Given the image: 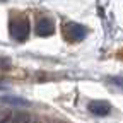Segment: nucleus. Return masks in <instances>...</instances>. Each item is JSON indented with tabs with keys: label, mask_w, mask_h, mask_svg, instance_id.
Masks as SVG:
<instances>
[{
	"label": "nucleus",
	"mask_w": 123,
	"mask_h": 123,
	"mask_svg": "<svg viewBox=\"0 0 123 123\" xmlns=\"http://www.w3.org/2000/svg\"><path fill=\"white\" fill-rule=\"evenodd\" d=\"M0 103H4V104H9V106H26L27 101L22 99V98H17V96H0Z\"/></svg>",
	"instance_id": "nucleus-5"
},
{
	"label": "nucleus",
	"mask_w": 123,
	"mask_h": 123,
	"mask_svg": "<svg viewBox=\"0 0 123 123\" xmlns=\"http://www.w3.org/2000/svg\"><path fill=\"white\" fill-rule=\"evenodd\" d=\"M10 67H12L10 60H9V58H4V56H0V70H9Z\"/></svg>",
	"instance_id": "nucleus-6"
},
{
	"label": "nucleus",
	"mask_w": 123,
	"mask_h": 123,
	"mask_svg": "<svg viewBox=\"0 0 123 123\" xmlns=\"http://www.w3.org/2000/svg\"><path fill=\"white\" fill-rule=\"evenodd\" d=\"M63 34L68 41H82L87 36V29L79 22H67L63 26Z\"/></svg>",
	"instance_id": "nucleus-2"
},
{
	"label": "nucleus",
	"mask_w": 123,
	"mask_h": 123,
	"mask_svg": "<svg viewBox=\"0 0 123 123\" xmlns=\"http://www.w3.org/2000/svg\"><path fill=\"white\" fill-rule=\"evenodd\" d=\"M2 89H7V86H5V84H2V82H0V91H2Z\"/></svg>",
	"instance_id": "nucleus-7"
},
{
	"label": "nucleus",
	"mask_w": 123,
	"mask_h": 123,
	"mask_svg": "<svg viewBox=\"0 0 123 123\" xmlns=\"http://www.w3.org/2000/svg\"><path fill=\"white\" fill-rule=\"evenodd\" d=\"M9 33L14 39L17 41H24L29 34V24H27V19L24 17H14L10 19V26H9Z\"/></svg>",
	"instance_id": "nucleus-1"
},
{
	"label": "nucleus",
	"mask_w": 123,
	"mask_h": 123,
	"mask_svg": "<svg viewBox=\"0 0 123 123\" xmlns=\"http://www.w3.org/2000/svg\"><path fill=\"white\" fill-rule=\"evenodd\" d=\"M53 33H55V24L51 19H48V17L38 19V22H36V34L38 36L46 38V36H51Z\"/></svg>",
	"instance_id": "nucleus-3"
},
{
	"label": "nucleus",
	"mask_w": 123,
	"mask_h": 123,
	"mask_svg": "<svg viewBox=\"0 0 123 123\" xmlns=\"http://www.w3.org/2000/svg\"><path fill=\"white\" fill-rule=\"evenodd\" d=\"M89 111L98 115V116H106V115H110L111 106L106 101H91L89 103Z\"/></svg>",
	"instance_id": "nucleus-4"
}]
</instances>
